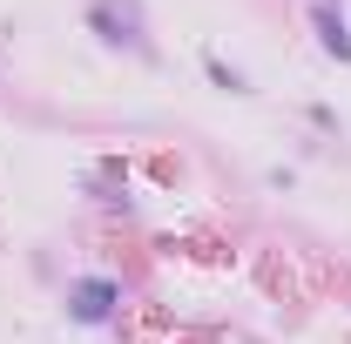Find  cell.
<instances>
[{"label": "cell", "mask_w": 351, "mask_h": 344, "mask_svg": "<svg viewBox=\"0 0 351 344\" xmlns=\"http://www.w3.org/2000/svg\"><path fill=\"white\" fill-rule=\"evenodd\" d=\"M324 47H331V54H345V61H351V34H345V21H338V14H324Z\"/></svg>", "instance_id": "obj_2"}, {"label": "cell", "mask_w": 351, "mask_h": 344, "mask_svg": "<svg viewBox=\"0 0 351 344\" xmlns=\"http://www.w3.org/2000/svg\"><path fill=\"white\" fill-rule=\"evenodd\" d=\"M108 304H115V284H108V277L75 284V317H82V324H101V317H108Z\"/></svg>", "instance_id": "obj_1"}]
</instances>
